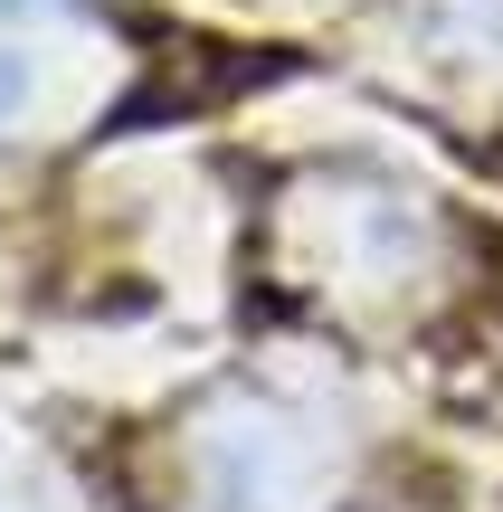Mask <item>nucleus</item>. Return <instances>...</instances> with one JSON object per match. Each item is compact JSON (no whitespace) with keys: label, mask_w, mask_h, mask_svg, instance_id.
Instances as JSON below:
<instances>
[{"label":"nucleus","mask_w":503,"mask_h":512,"mask_svg":"<svg viewBox=\"0 0 503 512\" xmlns=\"http://www.w3.org/2000/svg\"><path fill=\"white\" fill-rule=\"evenodd\" d=\"M19 105H29V57L0 48V124H19Z\"/></svg>","instance_id":"1"}]
</instances>
